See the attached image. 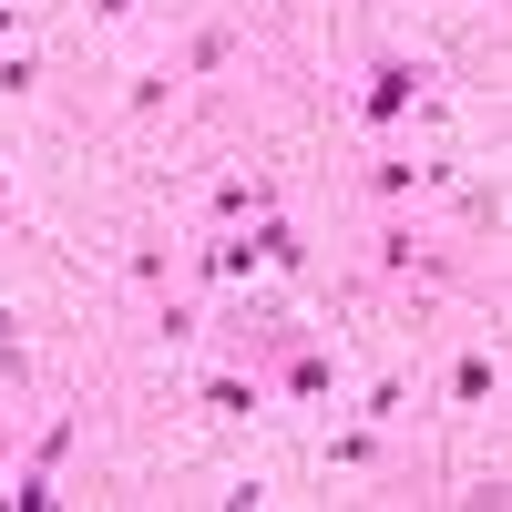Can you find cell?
I'll list each match as a JSON object with an SVG mask.
<instances>
[{"label":"cell","instance_id":"6da1fadb","mask_svg":"<svg viewBox=\"0 0 512 512\" xmlns=\"http://www.w3.org/2000/svg\"><path fill=\"white\" fill-rule=\"evenodd\" d=\"M420 93H431V62H420V52H379L369 62V93H359V123H369V134H400Z\"/></svg>","mask_w":512,"mask_h":512},{"label":"cell","instance_id":"7a4b0ae2","mask_svg":"<svg viewBox=\"0 0 512 512\" xmlns=\"http://www.w3.org/2000/svg\"><path fill=\"white\" fill-rule=\"evenodd\" d=\"M277 390L287 400H338V359L318 338H297V349H277Z\"/></svg>","mask_w":512,"mask_h":512},{"label":"cell","instance_id":"3957f363","mask_svg":"<svg viewBox=\"0 0 512 512\" xmlns=\"http://www.w3.org/2000/svg\"><path fill=\"white\" fill-rule=\"evenodd\" d=\"M369 256H379V277H420V287H441V246H420L410 226H379Z\"/></svg>","mask_w":512,"mask_h":512},{"label":"cell","instance_id":"277c9868","mask_svg":"<svg viewBox=\"0 0 512 512\" xmlns=\"http://www.w3.org/2000/svg\"><path fill=\"white\" fill-rule=\"evenodd\" d=\"M205 216H216V226H246V216H277V185H267V175H216V195H205Z\"/></svg>","mask_w":512,"mask_h":512},{"label":"cell","instance_id":"5b68a950","mask_svg":"<svg viewBox=\"0 0 512 512\" xmlns=\"http://www.w3.org/2000/svg\"><path fill=\"white\" fill-rule=\"evenodd\" d=\"M379 451H390V431H379V420H349V431H328V472H369Z\"/></svg>","mask_w":512,"mask_h":512},{"label":"cell","instance_id":"8992f818","mask_svg":"<svg viewBox=\"0 0 512 512\" xmlns=\"http://www.w3.org/2000/svg\"><path fill=\"white\" fill-rule=\"evenodd\" d=\"M246 236H256V256H267V267H287V277L308 267V236H297L287 216H246Z\"/></svg>","mask_w":512,"mask_h":512},{"label":"cell","instance_id":"52a82bcc","mask_svg":"<svg viewBox=\"0 0 512 512\" xmlns=\"http://www.w3.org/2000/svg\"><path fill=\"white\" fill-rule=\"evenodd\" d=\"M226 62H236V21H205V31L185 41V62H175V72H185V82H205V72H226Z\"/></svg>","mask_w":512,"mask_h":512},{"label":"cell","instance_id":"ba28073f","mask_svg":"<svg viewBox=\"0 0 512 512\" xmlns=\"http://www.w3.org/2000/svg\"><path fill=\"white\" fill-rule=\"evenodd\" d=\"M359 420H379V431H390V420H410V369H379L369 390H359Z\"/></svg>","mask_w":512,"mask_h":512},{"label":"cell","instance_id":"9c48e42d","mask_svg":"<svg viewBox=\"0 0 512 512\" xmlns=\"http://www.w3.org/2000/svg\"><path fill=\"white\" fill-rule=\"evenodd\" d=\"M492 379H502L492 349H461V359H451V410H482V400H492Z\"/></svg>","mask_w":512,"mask_h":512},{"label":"cell","instance_id":"30bf717a","mask_svg":"<svg viewBox=\"0 0 512 512\" xmlns=\"http://www.w3.org/2000/svg\"><path fill=\"white\" fill-rule=\"evenodd\" d=\"M175 82H185V72H164V62H154V72H134V82H123V113H134V123H154L164 103H175Z\"/></svg>","mask_w":512,"mask_h":512},{"label":"cell","instance_id":"8fae6325","mask_svg":"<svg viewBox=\"0 0 512 512\" xmlns=\"http://www.w3.org/2000/svg\"><path fill=\"white\" fill-rule=\"evenodd\" d=\"M420 175H431V164H400V154H379V164H369V195H379V205H400Z\"/></svg>","mask_w":512,"mask_h":512},{"label":"cell","instance_id":"7c38bea8","mask_svg":"<svg viewBox=\"0 0 512 512\" xmlns=\"http://www.w3.org/2000/svg\"><path fill=\"white\" fill-rule=\"evenodd\" d=\"M72 441H82V420H52V431L31 441V472H62V461H72Z\"/></svg>","mask_w":512,"mask_h":512},{"label":"cell","instance_id":"4fadbf2b","mask_svg":"<svg viewBox=\"0 0 512 512\" xmlns=\"http://www.w3.org/2000/svg\"><path fill=\"white\" fill-rule=\"evenodd\" d=\"M205 410H226V420H246V410H256V379H226V369H216V379H205Z\"/></svg>","mask_w":512,"mask_h":512},{"label":"cell","instance_id":"5bb4252c","mask_svg":"<svg viewBox=\"0 0 512 512\" xmlns=\"http://www.w3.org/2000/svg\"><path fill=\"white\" fill-rule=\"evenodd\" d=\"M123 277H134V287H164V277H175V246H134V256H123Z\"/></svg>","mask_w":512,"mask_h":512},{"label":"cell","instance_id":"9a60e30c","mask_svg":"<svg viewBox=\"0 0 512 512\" xmlns=\"http://www.w3.org/2000/svg\"><path fill=\"white\" fill-rule=\"evenodd\" d=\"M0 502H11V512H41V502H52V472H31V461H21V472H11V492H0Z\"/></svg>","mask_w":512,"mask_h":512},{"label":"cell","instance_id":"2e32d148","mask_svg":"<svg viewBox=\"0 0 512 512\" xmlns=\"http://www.w3.org/2000/svg\"><path fill=\"white\" fill-rule=\"evenodd\" d=\"M461 216H472V226H502V185H461Z\"/></svg>","mask_w":512,"mask_h":512},{"label":"cell","instance_id":"e0dca14e","mask_svg":"<svg viewBox=\"0 0 512 512\" xmlns=\"http://www.w3.org/2000/svg\"><path fill=\"white\" fill-rule=\"evenodd\" d=\"M0 379H11V390H21V379H31V349H21V338H11V318H0Z\"/></svg>","mask_w":512,"mask_h":512},{"label":"cell","instance_id":"ac0fdd59","mask_svg":"<svg viewBox=\"0 0 512 512\" xmlns=\"http://www.w3.org/2000/svg\"><path fill=\"white\" fill-rule=\"evenodd\" d=\"M0 93H41V62H31V52H11V62H0Z\"/></svg>","mask_w":512,"mask_h":512},{"label":"cell","instance_id":"d6986e66","mask_svg":"<svg viewBox=\"0 0 512 512\" xmlns=\"http://www.w3.org/2000/svg\"><path fill=\"white\" fill-rule=\"evenodd\" d=\"M144 11V0H93V21H134Z\"/></svg>","mask_w":512,"mask_h":512},{"label":"cell","instance_id":"ffe728a7","mask_svg":"<svg viewBox=\"0 0 512 512\" xmlns=\"http://www.w3.org/2000/svg\"><path fill=\"white\" fill-rule=\"evenodd\" d=\"M11 31H21V0H0V41H11Z\"/></svg>","mask_w":512,"mask_h":512},{"label":"cell","instance_id":"44dd1931","mask_svg":"<svg viewBox=\"0 0 512 512\" xmlns=\"http://www.w3.org/2000/svg\"><path fill=\"white\" fill-rule=\"evenodd\" d=\"M0 216H11V175H0Z\"/></svg>","mask_w":512,"mask_h":512}]
</instances>
